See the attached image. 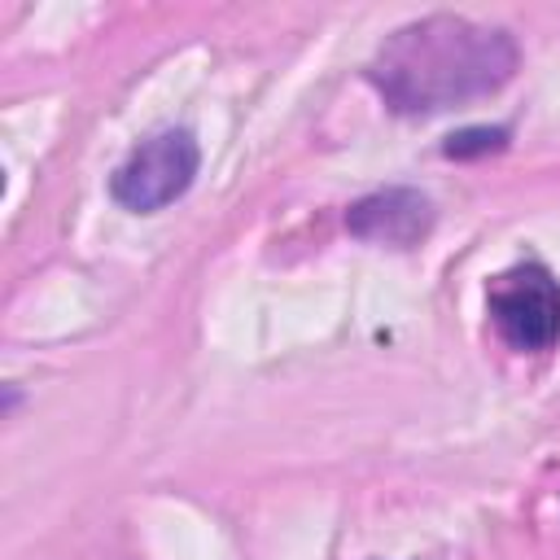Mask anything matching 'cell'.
<instances>
[{"mask_svg": "<svg viewBox=\"0 0 560 560\" xmlns=\"http://www.w3.org/2000/svg\"><path fill=\"white\" fill-rule=\"evenodd\" d=\"M521 66L503 26L429 13L398 26L368 61V83L394 114H442L499 92Z\"/></svg>", "mask_w": 560, "mask_h": 560, "instance_id": "1", "label": "cell"}, {"mask_svg": "<svg viewBox=\"0 0 560 560\" xmlns=\"http://www.w3.org/2000/svg\"><path fill=\"white\" fill-rule=\"evenodd\" d=\"M197 166V136L184 127H162L118 162V171L109 175V197L131 214H153L192 188Z\"/></svg>", "mask_w": 560, "mask_h": 560, "instance_id": "2", "label": "cell"}, {"mask_svg": "<svg viewBox=\"0 0 560 560\" xmlns=\"http://www.w3.org/2000/svg\"><path fill=\"white\" fill-rule=\"evenodd\" d=\"M508 127H464V131H455V136H446V144H442V153L446 158H481V153H499L503 144H508Z\"/></svg>", "mask_w": 560, "mask_h": 560, "instance_id": "5", "label": "cell"}, {"mask_svg": "<svg viewBox=\"0 0 560 560\" xmlns=\"http://www.w3.org/2000/svg\"><path fill=\"white\" fill-rule=\"evenodd\" d=\"M346 228L359 241L372 245H394V249H411L429 236L433 228V201L420 188H381L359 197L346 210Z\"/></svg>", "mask_w": 560, "mask_h": 560, "instance_id": "4", "label": "cell"}, {"mask_svg": "<svg viewBox=\"0 0 560 560\" xmlns=\"http://www.w3.org/2000/svg\"><path fill=\"white\" fill-rule=\"evenodd\" d=\"M490 319L512 350H551L560 341V280L542 262L503 271L486 293Z\"/></svg>", "mask_w": 560, "mask_h": 560, "instance_id": "3", "label": "cell"}]
</instances>
